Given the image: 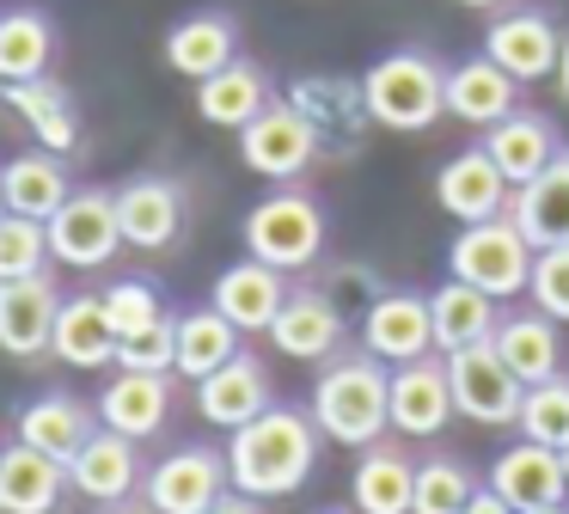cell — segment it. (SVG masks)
Returning a JSON list of instances; mask_svg holds the SVG:
<instances>
[{"label":"cell","mask_w":569,"mask_h":514,"mask_svg":"<svg viewBox=\"0 0 569 514\" xmlns=\"http://www.w3.org/2000/svg\"><path fill=\"white\" fill-rule=\"evenodd\" d=\"M319 435L325 428L312 423L307 411H288V404H270L263 416H251L246 428L227 435V472H233V490L270 502L288 496L312 477L319 465Z\"/></svg>","instance_id":"obj_1"},{"label":"cell","mask_w":569,"mask_h":514,"mask_svg":"<svg viewBox=\"0 0 569 514\" xmlns=\"http://www.w3.org/2000/svg\"><path fill=\"white\" fill-rule=\"evenodd\" d=\"M312 423L343 447H373L392 428V367L373 349L343 355L312 386Z\"/></svg>","instance_id":"obj_2"},{"label":"cell","mask_w":569,"mask_h":514,"mask_svg":"<svg viewBox=\"0 0 569 514\" xmlns=\"http://www.w3.org/2000/svg\"><path fill=\"white\" fill-rule=\"evenodd\" d=\"M361 86H368L373 122L392 135H422L447 117V68L429 49H392L361 73Z\"/></svg>","instance_id":"obj_3"},{"label":"cell","mask_w":569,"mask_h":514,"mask_svg":"<svg viewBox=\"0 0 569 514\" xmlns=\"http://www.w3.org/2000/svg\"><path fill=\"white\" fill-rule=\"evenodd\" d=\"M532 239L515 227V215H496V220H471V227H459L453 251H447V269H453L459 281H478L483 294H496V300H508V294H527L532 281Z\"/></svg>","instance_id":"obj_4"},{"label":"cell","mask_w":569,"mask_h":514,"mask_svg":"<svg viewBox=\"0 0 569 514\" xmlns=\"http://www.w3.org/2000/svg\"><path fill=\"white\" fill-rule=\"evenodd\" d=\"M246 251L276 269H312L325 257V215L307 190L282 184L246 215Z\"/></svg>","instance_id":"obj_5"},{"label":"cell","mask_w":569,"mask_h":514,"mask_svg":"<svg viewBox=\"0 0 569 514\" xmlns=\"http://www.w3.org/2000/svg\"><path fill=\"white\" fill-rule=\"evenodd\" d=\"M288 105L307 117V129L319 135V154L325 159H349L368 135L373 110H368V86L349 80V73H300L288 86Z\"/></svg>","instance_id":"obj_6"},{"label":"cell","mask_w":569,"mask_h":514,"mask_svg":"<svg viewBox=\"0 0 569 514\" xmlns=\"http://www.w3.org/2000/svg\"><path fill=\"white\" fill-rule=\"evenodd\" d=\"M447 379H453V404H459L466 423H483V428H515L520 423L527 379L496 355V343L453 349V355H447Z\"/></svg>","instance_id":"obj_7"},{"label":"cell","mask_w":569,"mask_h":514,"mask_svg":"<svg viewBox=\"0 0 569 514\" xmlns=\"http://www.w3.org/2000/svg\"><path fill=\"white\" fill-rule=\"evenodd\" d=\"M239 159L270 184H300L307 166L325 154H319V135L307 129V117H300L288 98H276V105H263L258 117L239 129Z\"/></svg>","instance_id":"obj_8"},{"label":"cell","mask_w":569,"mask_h":514,"mask_svg":"<svg viewBox=\"0 0 569 514\" xmlns=\"http://www.w3.org/2000/svg\"><path fill=\"white\" fill-rule=\"evenodd\" d=\"M117 245H129V239H123L111 190H74L50 215V257L62 269H104L117 257Z\"/></svg>","instance_id":"obj_9"},{"label":"cell","mask_w":569,"mask_h":514,"mask_svg":"<svg viewBox=\"0 0 569 514\" xmlns=\"http://www.w3.org/2000/svg\"><path fill=\"white\" fill-rule=\"evenodd\" d=\"M227 490H233V472H227V453L214 447H172L141 477V496L153 514H209Z\"/></svg>","instance_id":"obj_10"},{"label":"cell","mask_w":569,"mask_h":514,"mask_svg":"<svg viewBox=\"0 0 569 514\" xmlns=\"http://www.w3.org/2000/svg\"><path fill=\"white\" fill-rule=\"evenodd\" d=\"M56 318H62V294L43 276H13L0 281V355L13 362H38L56 349Z\"/></svg>","instance_id":"obj_11"},{"label":"cell","mask_w":569,"mask_h":514,"mask_svg":"<svg viewBox=\"0 0 569 514\" xmlns=\"http://www.w3.org/2000/svg\"><path fill=\"white\" fill-rule=\"evenodd\" d=\"M435 202H441L459 227H471V220L508 215V208H515V184H508V171L490 159V147L478 141L435 171Z\"/></svg>","instance_id":"obj_12"},{"label":"cell","mask_w":569,"mask_h":514,"mask_svg":"<svg viewBox=\"0 0 569 514\" xmlns=\"http://www.w3.org/2000/svg\"><path fill=\"white\" fill-rule=\"evenodd\" d=\"M361 349H373L386 367L417 362V355H435V306H429V294L386 288L380 300H368V313H361Z\"/></svg>","instance_id":"obj_13"},{"label":"cell","mask_w":569,"mask_h":514,"mask_svg":"<svg viewBox=\"0 0 569 514\" xmlns=\"http://www.w3.org/2000/svg\"><path fill=\"white\" fill-rule=\"evenodd\" d=\"M490 490H502L515 514L563 508V496H569L563 453L545 447V441H527V435H520L515 447H502V453L490 459Z\"/></svg>","instance_id":"obj_14"},{"label":"cell","mask_w":569,"mask_h":514,"mask_svg":"<svg viewBox=\"0 0 569 514\" xmlns=\"http://www.w3.org/2000/svg\"><path fill=\"white\" fill-rule=\"evenodd\" d=\"M459 416L453 404V379H447V355H417V362H398L392 367V428L410 441H429L441 435L447 423Z\"/></svg>","instance_id":"obj_15"},{"label":"cell","mask_w":569,"mask_h":514,"mask_svg":"<svg viewBox=\"0 0 569 514\" xmlns=\"http://www.w3.org/2000/svg\"><path fill=\"white\" fill-rule=\"evenodd\" d=\"M483 56L502 61L520 86H532V80H545V73H557V61H563V37H557V24L545 19L539 7H515V12H496L490 19V31H483Z\"/></svg>","instance_id":"obj_16"},{"label":"cell","mask_w":569,"mask_h":514,"mask_svg":"<svg viewBox=\"0 0 569 514\" xmlns=\"http://www.w3.org/2000/svg\"><path fill=\"white\" fill-rule=\"evenodd\" d=\"M343 325H349L343 306L325 288H295L282 300V313H276V325H270V343L288 362H331V355L343 349Z\"/></svg>","instance_id":"obj_17"},{"label":"cell","mask_w":569,"mask_h":514,"mask_svg":"<svg viewBox=\"0 0 569 514\" xmlns=\"http://www.w3.org/2000/svg\"><path fill=\"white\" fill-rule=\"evenodd\" d=\"M276 404V392H270V367L258 362V355H246L239 349L227 367H214L209 379H197V411H202V423H214V428H246L251 416H263Z\"/></svg>","instance_id":"obj_18"},{"label":"cell","mask_w":569,"mask_h":514,"mask_svg":"<svg viewBox=\"0 0 569 514\" xmlns=\"http://www.w3.org/2000/svg\"><path fill=\"white\" fill-rule=\"evenodd\" d=\"M68 484L92 502H129L141 490V459H136V441L117 435V428H92V441L68 459Z\"/></svg>","instance_id":"obj_19"},{"label":"cell","mask_w":569,"mask_h":514,"mask_svg":"<svg viewBox=\"0 0 569 514\" xmlns=\"http://www.w3.org/2000/svg\"><path fill=\"white\" fill-rule=\"evenodd\" d=\"M68 465L56 453L31 447V441H7L0 447V514H50L62 502Z\"/></svg>","instance_id":"obj_20"},{"label":"cell","mask_w":569,"mask_h":514,"mask_svg":"<svg viewBox=\"0 0 569 514\" xmlns=\"http://www.w3.org/2000/svg\"><path fill=\"white\" fill-rule=\"evenodd\" d=\"M117 220L136 251H160L184 233V190L172 178H129L117 190Z\"/></svg>","instance_id":"obj_21"},{"label":"cell","mask_w":569,"mask_h":514,"mask_svg":"<svg viewBox=\"0 0 569 514\" xmlns=\"http://www.w3.org/2000/svg\"><path fill=\"white\" fill-rule=\"evenodd\" d=\"M172 416V386L166 374H136V367H117V379L99 392V423L117 428L129 441H148L166 428Z\"/></svg>","instance_id":"obj_22"},{"label":"cell","mask_w":569,"mask_h":514,"mask_svg":"<svg viewBox=\"0 0 569 514\" xmlns=\"http://www.w3.org/2000/svg\"><path fill=\"white\" fill-rule=\"evenodd\" d=\"M515 98H520V80L490 56H471V61H459V68H447V117L471 122V129L502 122L508 110H515Z\"/></svg>","instance_id":"obj_23"},{"label":"cell","mask_w":569,"mask_h":514,"mask_svg":"<svg viewBox=\"0 0 569 514\" xmlns=\"http://www.w3.org/2000/svg\"><path fill=\"white\" fill-rule=\"evenodd\" d=\"M282 276L288 269L263 264V257H246V264H233V269L214 276V306H221L239 330H270L276 313H282V300H288Z\"/></svg>","instance_id":"obj_24"},{"label":"cell","mask_w":569,"mask_h":514,"mask_svg":"<svg viewBox=\"0 0 569 514\" xmlns=\"http://www.w3.org/2000/svg\"><path fill=\"white\" fill-rule=\"evenodd\" d=\"M483 147H490V159L508 171V184H515V190H520V184H532L557 154H563L551 122H545L539 110H520V105L508 110L502 122H490V129H483Z\"/></svg>","instance_id":"obj_25"},{"label":"cell","mask_w":569,"mask_h":514,"mask_svg":"<svg viewBox=\"0 0 569 514\" xmlns=\"http://www.w3.org/2000/svg\"><path fill=\"white\" fill-rule=\"evenodd\" d=\"M227 61H239V31L227 12H190L166 31V68L184 80H209Z\"/></svg>","instance_id":"obj_26"},{"label":"cell","mask_w":569,"mask_h":514,"mask_svg":"<svg viewBox=\"0 0 569 514\" xmlns=\"http://www.w3.org/2000/svg\"><path fill=\"white\" fill-rule=\"evenodd\" d=\"M508 215H515V227L532 239V251H545V245H569V147L532 184H520Z\"/></svg>","instance_id":"obj_27"},{"label":"cell","mask_w":569,"mask_h":514,"mask_svg":"<svg viewBox=\"0 0 569 514\" xmlns=\"http://www.w3.org/2000/svg\"><path fill=\"white\" fill-rule=\"evenodd\" d=\"M429 306H435V349L441 355L490 343L496 325H502V318H496V294H483L478 281H459V276H447L441 288L429 294Z\"/></svg>","instance_id":"obj_28"},{"label":"cell","mask_w":569,"mask_h":514,"mask_svg":"<svg viewBox=\"0 0 569 514\" xmlns=\"http://www.w3.org/2000/svg\"><path fill=\"white\" fill-rule=\"evenodd\" d=\"M0 98L26 117V129L38 135V147H50V154H74L80 147V110H74V98H68V86H56L50 73L0 86Z\"/></svg>","instance_id":"obj_29"},{"label":"cell","mask_w":569,"mask_h":514,"mask_svg":"<svg viewBox=\"0 0 569 514\" xmlns=\"http://www.w3.org/2000/svg\"><path fill=\"white\" fill-rule=\"evenodd\" d=\"M410 496H417V465H410V453H398L392 441L361 447V465L349 477L356 514H410Z\"/></svg>","instance_id":"obj_30"},{"label":"cell","mask_w":569,"mask_h":514,"mask_svg":"<svg viewBox=\"0 0 569 514\" xmlns=\"http://www.w3.org/2000/svg\"><path fill=\"white\" fill-rule=\"evenodd\" d=\"M50 355L68 367H80V374L117 362V325H111V313H104V294L99 300H92V294H68L62 318H56V349Z\"/></svg>","instance_id":"obj_31"},{"label":"cell","mask_w":569,"mask_h":514,"mask_svg":"<svg viewBox=\"0 0 569 514\" xmlns=\"http://www.w3.org/2000/svg\"><path fill=\"white\" fill-rule=\"evenodd\" d=\"M263 105H276V98H270L263 68H251V61H227L221 73L197 80V117L214 122V129H233V135H239Z\"/></svg>","instance_id":"obj_32"},{"label":"cell","mask_w":569,"mask_h":514,"mask_svg":"<svg viewBox=\"0 0 569 514\" xmlns=\"http://www.w3.org/2000/svg\"><path fill=\"white\" fill-rule=\"evenodd\" d=\"M92 428H99V411H87L80 398H68V392H50V398H31L26 411H19V441H31V447L56 453V459H74L80 447L92 441Z\"/></svg>","instance_id":"obj_33"},{"label":"cell","mask_w":569,"mask_h":514,"mask_svg":"<svg viewBox=\"0 0 569 514\" xmlns=\"http://www.w3.org/2000/svg\"><path fill=\"white\" fill-rule=\"evenodd\" d=\"M490 343H496V355L527 379V386L551 379L557 362H563V337H557V318L551 313H508L502 325H496Z\"/></svg>","instance_id":"obj_34"},{"label":"cell","mask_w":569,"mask_h":514,"mask_svg":"<svg viewBox=\"0 0 569 514\" xmlns=\"http://www.w3.org/2000/svg\"><path fill=\"white\" fill-rule=\"evenodd\" d=\"M0 178H7V208H13V215H31V220H50L56 208L74 196L68 190V171H62V154H50V147L13 154L0 166Z\"/></svg>","instance_id":"obj_35"},{"label":"cell","mask_w":569,"mask_h":514,"mask_svg":"<svg viewBox=\"0 0 569 514\" xmlns=\"http://www.w3.org/2000/svg\"><path fill=\"white\" fill-rule=\"evenodd\" d=\"M239 337H246V330H239L214 300L197 306V313H184V318H178V367H172V374L209 379L214 367H227L239 355Z\"/></svg>","instance_id":"obj_36"},{"label":"cell","mask_w":569,"mask_h":514,"mask_svg":"<svg viewBox=\"0 0 569 514\" xmlns=\"http://www.w3.org/2000/svg\"><path fill=\"white\" fill-rule=\"evenodd\" d=\"M56 61V24L38 7H13L0 12V86L13 80H38Z\"/></svg>","instance_id":"obj_37"},{"label":"cell","mask_w":569,"mask_h":514,"mask_svg":"<svg viewBox=\"0 0 569 514\" xmlns=\"http://www.w3.org/2000/svg\"><path fill=\"white\" fill-rule=\"evenodd\" d=\"M515 428H520L527 441L563 447V441H569V374H551V379H539V386H527Z\"/></svg>","instance_id":"obj_38"},{"label":"cell","mask_w":569,"mask_h":514,"mask_svg":"<svg viewBox=\"0 0 569 514\" xmlns=\"http://www.w3.org/2000/svg\"><path fill=\"white\" fill-rule=\"evenodd\" d=\"M43 264H56L50 257V220H31V215H0V281L13 276H38Z\"/></svg>","instance_id":"obj_39"},{"label":"cell","mask_w":569,"mask_h":514,"mask_svg":"<svg viewBox=\"0 0 569 514\" xmlns=\"http://www.w3.org/2000/svg\"><path fill=\"white\" fill-rule=\"evenodd\" d=\"M478 496L471 472L459 459H422L417 465V496H410V514H459Z\"/></svg>","instance_id":"obj_40"},{"label":"cell","mask_w":569,"mask_h":514,"mask_svg":"<svg viewBox=\"0 0 569 514\" xmlns=\"http://www.w3.org/2000/svg\"><path fill=\"white\" fill-rule=\"evenodd\" d=\"M117 367H136V374H172L178 367V318H153V325L117 337Z\"/></svg>","instance_id":"obj_41"},{"label":"cell","mask_w":569,"mask_h":514,"mask_svg":"<svg viewBox=\"0 0 569 514\" xmlns=\"http://www.w3.org/2000/svg\"><path fill=\"white\" fill-rule=\"evenodd\" d=\"M527 294H532L539 313H551L557 325H569V245H545V251L532 257Z\"/></svg>","instance_id":"obj_42"},{"label":"cell","mask_w":569,"mask_h":514,"mask_svg":"<svg viewBox=\"0 0 569 514\" xmlns=\"http://www.w3.org/2000/svg\"><path fill=\"white\" fill-rule=\"evenodd\" d=\"M104 313H111L117 337H129V330L166 318V306H160V288H153V281H117V288H104Z\"/></svg>","instance_id":"obj_43"},{"label":"cell","mask_w":569,"mask_h":514,"mask_svg":"<svg viewBox=\"0 0 569 514\" xmlns=\"http://www.w3.org/2000/svg\"><path fill=\"white\" fill-rule=\"evenodd\" d=\"M459 514H515V508H508V496H502V490H490V484H483V490H478V496H471Z\"/></svg>","instance_id":"obj_44"},{"label":"cell","mask_w":569,"mask_h":514,"mask_svg":"<svg viewBox=\"0 0 569 514\" xmlns=\"http://www.w3.org/2000/svg\"><path fill=\"white\" fill-rule=\"evenodd\" d=\"M209 514H263V508H258V496H246V490H227Z\"/></svg>","instance_id":"obj_45"},{"label":"cell","mask_w":569,"mask_h":514,"mask_svg":"<svg viewBox=\"0 0 569 514\" xmlns=\"http://www.w3.org/2000/svg\"><path fill=\"white\" fill-rule=\"evenodd\" d=\"M557 86H563V98H569V37H563V61H557Z\"/></svg>","instance_id":"obj_46"},{"label":"cell","mask_w":569,"mask_h":514,"mask_svg":"<svg viewBox=\"0 0 569 514\" xmlns=\"http://www.w3.org/2000/svg\"><path fill=\"white\" fill-rule=\"evenodd\" d=\"M104 514H153V508H129V502H111Z\"/></svg>","instance_id":"obj_47"},{"label":"cell","mask_w":569,"mask_h":514,"mask_svg":"<svg viewBox=\"0 0 569 514\" xmlns=\"http://www.w3.org/2000/svg\"><path fill=\"white\" fill-rule=\"evenodd\" d=\"M453 7H496V0H453Z\"/></svg>","instance_id":"obj_48"},{"label":"cell","mask_w":569,"mask_h":514,"mask_svg":"<svg viewBox=\"0 0 569 514\" xmlns=\"http://www.w3.org/2000/svg\"><path fill=\"white\" fill-rule=\"evenodd\" d=\"M0 215H7V178H0Z\"/></svg>","instance_id":"obj_49"},{"label":"cell","mask_w":569,"mask_h":514,"mask_svg":"<svg viewBox=\"0 0 569 514\" xmlns=\"http://www.w3.org/2000/svg\"><path fill=\"white\" fill-rule=\"evenodd\" d=\"M557 453H563V472H569V441H563V447H557Z\"/></svg>","instance_id":"obj_50"},{"label":"cell","mask_w":569,"mask_h":514,"mask_svg":"<svg viewBox=\"0 0 569 514\" xmlns=\"http://www.w3.org/2000/svg\"><path fill=\"white\" fill-rule=\"evenodd\" d=\"M539 514H569V508H539Z\"/></svg>","instance_id":"obj_51"}]
</instances>
